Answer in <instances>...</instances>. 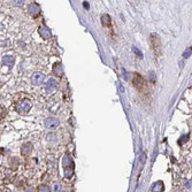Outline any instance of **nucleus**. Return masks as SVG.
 Wrapping results in <instances>:
<instances>
[{
  "instance_id": "b1692460",
  "label": "nucleus",
  "mask_w": 192,
  "mask_h": 192,
  "mask_svg": "<svg viewBox=\"0 0 192 192\" xmlns=\"http://www.w3.org/2000/svg\"><path fill=\"white\" fill-rule=\"evenodd\" d=\"M22 2H23V1H16L17 5H22Z\"/></svg>"
},
{
  "instance_id": "393cba45",
  "label": "nucleus",
  "mask_w": 192,
  "mask_h": 192,
  "mask_svg": "<svg viewBox=\"0 0 192 192\" xmlns=\"http://www.w3.org/2000/svg\"><path fill=\"white\" fill-rule=\"evenodd\" d=\"M174 192H182V191H180V190H175Z\"/></svg>"
},
{
  "instance_id": "9b49d317",
  "label": "nucleus",
  "mask_w": 192,
  "mask_h": 192,
  "mask_svg": "<svg viewBox=\"0 0 192 192\" xmlns=\"http://www.w3.org/2000/svg\"><path fill=\"white\" fill-rule=\"evenodd\" d=\"M57 85H58L57 81L53 80V78H50V80L47 81V83H46V90H47L48 92H51V91H53V90L57 88Z\"/></svg>"
},
{
  "instance_id": "f8f14e48",
  "label": "nucleus",
  "mask_w": 192,
  "mask_h": 192,
  "mask_svg": "<svg viewBox=\"0 0 192 192\" xmlns=\"http://www.w3.org/2000/svg\"><path fill=\"white\" fill-rule=\"evenodd\" d=\"M31 150H32V145L30 143H25L23 146H22V154L23 155H29L31 153Z\"/></svg>"
},
{
  "instance_id": "dca6fc26",
  "label": "nucleus",
  "mask_w": 192,
  "mask_h": 192,
  "mask_svg": "<svg viewBox=\"0 0 192 192\" xmlns=\"http://www.w3.org/2000/svg\"><path fill=\"white\" fill-rule=\"evenodd\" d=\"M38 192H50V189L47 185H40L38 188Z\"/></svg>"
},
{
  "instance_id": "4468645a",
  "label": "nucleus",
  "mask_w": 192,
  "mask_h": 192,
  "mask_svg": "<svg viewBox=\"0 0 192 192\" xmlns=\"http://www.w3.org/2000/svg\"><path fill=\"white\" fill-rule=\"evenodd\" d=\"M54 74L58 75V76H62V75H63V70H62L61 65L57 63V65L54 66Z\"/></svg>"
},
{
  "instance_id": "423d86ee",
  "label": "nucleus",
  "mask_w": 192,
  "mask_h": 192,
  "mask_svg": "<svg viewBox=\"0 0 192 192\" xmlns=\"http://www.w3.org/2000/svg\"><path fill=\"white\" fill-rule=\"evenodd\" d=\"M44 78H45L44 74H42V73H35L32 75V77H31V82H32L33 85H40L43 83Z\"/></svg>"
},
{
  "instance_id": "0eeeda50",
  "label": "nucleus",
  "mask_w": 192,
  "mask_h": 192,
  "mask_svg": "<svg viewBox=\"0 0 192 192\" xmlns=\"http://www.w3.org/2000/svg\"><path fill=\"white\" fill-rule=\"evenodd\" d=\"M39 13H40V7H39V5H38L37 2L30 3V6H29V14L32 15V16H37V15H39Z\"/></svg>"
},
{
  "instance_id": "20e7f679",
  "label": "nucleus",
  "mask_w": 192,
  "mask_h": 192,
  "mask_svg": "<svg viewBox=\"0 0 192 192\" xmlns=\"http://www.w3.org/2000/svg\"><path fill=\"white\" fill-rule=\"evenodd\" d=\"M132 83H133V85H135L139 91H143V90L145 89V82H144V80H143L138 74H133Z\"/></svg>"
},
{
  "instance_id": "a211bd4d",
  "label": "nucleus",
  "mask_w": 192,
  "mask_h": 192,
  "mask_svg": "<svg viewBox=\"0 0 192 192\" xmlns=\"http://www.w3.org/2000/svg\"><path fill=\"white\" fill-rule=\"evenodd\" d=\"M133 52H135V53H136V54H137L139 58H142V57H143V55H142V53H140V52H139V51H138L136 47H133Z\"/></svg>"
},
{
  "instance_id": "5701e85b",
  "label": "nucleus",
  "mask_w": 192,
  "mask_h": 192,
  "mask_svg": "<svg viewBox=\"0 0 192 192\" xmlns=\"http://www.w3.org/2000/svg\"><path fill=\"white\" fill-rule=\"evenodd\" d=\"M25 192H33V190H32V189H28Z\"/></svg>"
},
{
  "instance_id": "ddd939ff",
  "label": "nucleus",
  "mask_w": 192,
  "mask_h": 192,
  "mask_svg": "<svg viewBox=\"0 0 192 192\" xmlns=\"http://www.w3.org/2000/svg\"><path fill=\"white\" fill-rule=\"evenodd\" d=\"M101 22H102V25H105V27H109V28H110L112 22H110V17H109V15H107V14L102 15V16H101Z\"/></svg>"
},
{
  "instance_id": "f257e3e1",
  "label": "nucleus",
  "mask_w": 192,
  "mask_h": 192,
  "mask_svg": "<svg viewBox=\"0 0 192 192\" xmlns=\"http://www.w3.org/2000/svg\"><path fill=\"white\" fill-rule=\"evenodd\" d=\"M63 167H65V176L66 178L70 180L74 175V162L73 159L69 155H66L63 158Z\"/></svg>"
},
{
  "instance_id": "412c9836",
  "label": "nucleus",
  "mask_w": 192,
  "mask_h": 192,
  "mask_svg": "<svg viewBox=\"0 0 192 192\" xmlns=\"http://www.w3.org/2000/svg\"><path fill=\"white\" fill-rule=\"evenodd\" d=\"M142 158H143V159H142V162H143V163H144V162H145V159H146V155H145V154H144V153H143V155H142Z\"/></svg>"
},
{
  "instance_id": "39448f33",
  "label": "nucleus",
  "mask_w": 192,
  "mask_h": 192,
  "mask_svg": "<svg viewBox=\"0 0 192 192\" xmlns=\"http://www.w3.org/2000/svg\"><path fill=\"white\" fill-rule=\"evenodd\" d=\"M59 124H60V122H59V120H58V118H54V117H48V118H46V120H45V127H46L47 129H51V130L57 129V128L59 127Z\"/></svg>"
},
{
  "instance_id": "f3484780",
  "label": "nucleus",
  "mask_w": 192,
  "mask_h": 192,
  "mask_svg": "<svg viewBox=\"0 0 192 192\" xmlns=\"http://www.w3.org/2000/svg\"><path fill=\"white\" fill-rule=\"evenodd\" d=\"M191 53H192V48H188V51H185V52L183 53V57H184V58H189V57L191 55Z\"/></svg>"
},
{
  "instance_id": "9d476101",
  "label": "nucleus",
  "mask_w": 192,
  "mask_h": 192,
  "mask_svg": "<svg viewBox=\"0 0 192 192\" xmlns=\"http://www.w3.org/2000/svg\"><path fill=\"white\" fill-rule=\"evenodd\" d=\"M165 189L163 187V182L162 181H158L155 182L153 185H152V189H151V192H162Z\"/></svg>"
},
{
  "instance_id": "2eb2a0df",
  "label": "nucleus",
  "mask_w": 192,
  "mask_h": 192,
  "mask_svg": "<svg viewBox=\"0 0 192 192\" xmlns=\"http://www.w3.org/2000/svg\"><path fill=\"white\" fill-rule=\"evenodd\" d=\"M52 191L53 192H61V185H60V183L54 182V183H53V187H52Z\"/></svg>"
},
{
  "instance_id": "4be33fe9",
  "label": "nucleus",
  "mask_w": 192,
  "mask_h": 192,
  "mask_svg": "<svg viewBox=\"0 0 192 192\" xmlns=\"http://www.w3.org/2000/svg\"><path fill=\"white\" fill-rule=\"evenodd\" d=\"M83 5H84V7H86V8H89V3H88V2H84V3H83Z\"/></svg>"
},
{
  "instance_id": "aec40b11",
  "label": "nucleus",
  "mask_w": 192,
  "mask_h": 192,
  "mask_svg": "<svg viewBox=\"0 0 192 192\" xmlns=\"http://www.w3.org/2000/svg\"><path fill=\"white\" fill-rule=\"evenodd\" d=\"M5 115H6V110L5 108H1V117H5Z\"/></svg>"
},
{
  "instance_id": "6e6552de",
  "label": "nucleus",
  "mask_w": 192,
  "mask_h": 192,
  "mask_svg": "<svg viewBox=\"0 0 192 192\" xmlns=\"http://www.w3.org/2000/svg\"><path fill=\"white\" fill-rule=\"evenodd\" d=\"M38 32H39V35L42 36L43 39H50L51 36H52L51 30H50L47 27H40V28L38 29Z\"/></svg>"
},
{
  "instance_id": "6ab92c4d",
  "label": "nucleus",
  "mask_w": 192,
  "mask_h": 192,
  "mask_svg": "<svg viewBox=\"0 0 192 192\" xmlns=\"http://www.w3.org/2000/svg\"><path fill=\"white\" fill-rule=\"evenodd\" d=\"M184 139H188V136H184V137H182V138H181V142H180V144H181V145H182V144L185 142Z\"/></svg>"
},
{
  "instance_id": "1a4fd4ad",
  "label": "nucleus",
  "mask_w": 192,
  "mask_h": 192,
  "mask_svg": "<svg viewBox=\"0 0 192 192\" xmlns=\"http://www.w3.org/2000/svg\"><path fill=\"white\" fill-rule=\"evenodd\" d=\"M15 62V59L13 55H5L2 58V65L3 66H7V67H12Z\"/></svg>"
},
{
  "instance_id": "7ed1b4c3",
  "label": "nucleus",
  "mask_w": 192,
  "mask_h": 192,
  "mask_svg": "<svg viewBox=\"0 0 192 192\" xmlns=\"http://www.w3.org/2000/svg\"><path fill=\"white\" fill-rule=\"evenodd\" d=\"M31 101L29 99H23L16 105V110L20 114H28V112L31 109Z\"/></svg>"
},
{
  "instance_id": "f03ea898",
  "label": "nucleus",
  "mask_w": 192,
  "mask_h": 192,
  "mask_svg": "<svg viewBox=\"0 0 192 192\" xmlns=\"http://www.w3.org/2000/svg\"><path fill=\"white\" fill-rule=\"evenodd\" d=\"M150 42H151V46H152V50H153L154 54H155L157 57H159V55L161 54V43H160V38H159L155 33H153V35H151V37H150Z\"/></svg>"
}]
</instances>
